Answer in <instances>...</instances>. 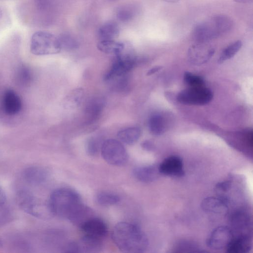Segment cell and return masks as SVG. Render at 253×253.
<instances>
[{"label":"cell","mask_w":253,"mask_h":253,"mask_svg":"<svg viewBox=\"0 0 253 253\" xmlns=\"http://www.w3.org/2000/svg\"><path fill=\"white\" fill-rule=\"evenodd\" d=\"M48 175L49 173L46 169L38 166L28 167L22 173L24 180L33 186H39L45 182Z\"/></svg>","instance_id":"obj_11"},{"label":"cell","mask_w":253,"mask_h":253,"mask_svg":"<svg viewBox=\"0 0 253 253\" xmlns=\"http://www.w3.org/2000/svg\"><path fill=\"white\" fill-rule=\"evenodd\" d=\"M231 186L230 181L226 180L222 181L217 183L215 188L218 193L220 194L221 195L219 197H221L224 193L228 191Z\"/></svg>","instance_id":"obj_29"},{"label":"cell","mask_w":253,"mask_h":253,"mask_svg":"<svg viewBox=\"0 0 253 253\" xmlns=\"http://www.w3.org/2000/svg\"><path fill=\"white\" fill-rule=\"evenodd\" d=\"M234 1L242 3H249L253 2V0H233Z\"/></svg>","instance_id":"obj_34"},{"label":"cell","mask_w":253,"mask_h":253,"mask_svg":"<svg viewBox=\"0 0 253 253\" xmlns=\"http://www.w3.org/2000/svg\"><path fill=\"white\" fill-rule=\"evenodd\" d=\"M125 43L115 40L100 41L97 45L100 51L116 56L119 55L124 50Z\"/></svg>","instance_id":"obj_20"},{"label":"cell","mask_w":253,"mask_h":253,"mask_svg":"<svg viewBox=\"0 0 253 253\" xmlns=\"http://www.w3.org/2000/svg\"><path fill=\"white\" fill-rule=\"evenodd\" d=\"M212 96L211 91L205 85L189 86L181 91L176 99L184 104L203 105L209 103Z\"/></svg>","instance_id":"obj_7"},{"label":"cell","mask_w":253,"mask_h":253,"mask_svg":"<svg viewBox=\"0 0 253 253\" xmlns=\"http://www.w3.org/2000/svg\"><path fill=\"white\" fill-rule=\"evenodd\" d=\"M120 29L114 22H108L102 25L98 32L100 41L115 40L119 36Z\"/></svg>","instance_id":"obj_21"},{"label":"cell","mask_w":253,"mask_h":253,"mask_svg":"<svg viewBox=\"0 0 253 253\" xmlns=\"http://www.w3.org/2000/svg\"><path fill=\"white\" fill-rule=\"evenodd\" d=\"M21 69V70L19 72L20 75V78L22 79L23 82H27L30 80V74L29 71L25 67H23Z\"/></svg>","instance_id":"obj_30"},{"label":"cell","mask_w":253,"mask_h":253,"mask_svg":"<svg viewBox=\"0 0 253 253\" xmlns=\"http://www.w3.org/2000/svg\"><path fill=\"white\" fill-rule=\"evenodd\" d=\"M61 47L67 49H73L78 46L77 42L72 37L69 35H64L59 38Z\"/></svg>","instance_id":"obj_28"},{"label":"cell","mask_w":253,"mask_h":253,"mask_svg":"<svg viewBox=\"0 0 253 253\" xmlns=\"http://www.w3.org/2000/svg\"><path fill=\"white\" fill-rule=\"evenodd\" d=\"M166 2L169 3H175L177 2L179 0H163Z\"/></svg>","instance_id":"obj_35"},{"label":"cell","mask_w":253,"mask_h":253,"mask_svg":"<svg viewBox=\"0 0 253 253\" xmlns=\"http://www.w3.org/2000/svg\"><path fill=\"white\" fill-rule=\"evenodd\" d=\"M2 242H1V241L0 239V247L2 246Z\"/></svg>","instance_id":"obj_36"},{"label":"cell","mask_w":253,"mask_h":253,"mask_svg":"<svg viewBox=\"0 0 253 253\" xmlns=\"http://www.w3.org/2000/svg\"><path fill=\"white\" fill-rule=\"evenodd\" d=\"M234 237L231 229L220 226L214 228L206 240L207 246L213 250L226 249Z\"/></svg>","instance_id":"obj_8"},{"label":"cell","mask_w":253,"mask_h":253,"mask_svg":"<svg viewBox=\"0 0 253 253\" xmlns=\"http://www.w3.org/2000/svg\"><path fill=\"white\" fill-rule=\"evenodd\" d=\"M84 234L102 239L108 231L107 225L102 219L92 216L80 227Z\"/></svg>","instance_id":"obj_12"},{"label":"cell","mask_w":253,"mask_h":253,"mask_svg":"<svg viewBox=\"0 0 253 253\" xmlns=\"http://www.w3.org/2000/svg\"><path fill=\"white\" fill-rule=\"evenodd\" d=\"M228 201L221 197H209L201 202V208L205 212L212 213H225L228 211Z\"/></svg>","instance_id":"obj_14"},{"label":"cell","mask_w":253,"mask_h":253,"mask_svg":"<svg viewBox=\"0 0 253 253\" xmlns=\"http://www.w3.org/2000/svg\"><path fill=\"white\" fill-rule=\"evenodd\" d=\"M214 52V48L207 42H197L189 47L188 59L191 64L201 65L207 62Z\"/></svg>","instance_id":"obj_9"},{"label":"cell","mask_w":253,"mask_h":253,"mask_svg":"<svg viewBox=\"0 0 253 253\" xmlns=\"http://www.w3.org/2000/svg\"><path fill=\"white\" fill-rule=\"evenodd\" d=\"M252 245V240L249 236L241 234L233 237L226 250L229 253H245L250 251Z\"/></svg>","instance_id":"obj_18"},{"label":"cell","mask_w":253,"mask_h":253,"mask_svg":"<svg viewBox=\"0 0 253 253\" xmlns=\"http://www.w3.org/2000/svg\"><path fill=\"white\" fill-rule=\"evenodd\" d=\"M96 201L100 205L103 206H112L117 204L120 200V197L114 193L102 192L97 194Z\"/></svg>","instance_id":"obj_24"},{"label":"cell","mask_w":253,"mask_h":253,"mask_svg":"<svg viewBox=\"0 0 253 253\" xmlns=\"http://www.w3.org/2000/svg\"><path fill=\"white\" fill-rule=\"evenodd\" d=\"M13 217V213L9 208L5 204L0 206V226L11 221Z\"/></svg>","instance_id":"obj_26"},{"label":"cell","mask_w":253,"mask_h":253,"mask_svg":"<svg viewBox=\"0 0 253 253\" xmlns=\"http://www.w3.org/2000/svg\"><path fill=\"white\" fill-rule=\"evenodd\" d=\"M62 49L58 37L47 32L38 31L32 36L30 42L31 52L36 55L57 54Z\"/></svg>","instance_id":"obj_5"},{"label":"cell","mask_w":253,"mask_h":253,"mask_svg":"<svg viewBox=\"0 0 253 253\" xmlns=\"http://www.w3.org/2000/svg\"><path fill=\"white\" fill-rule=\"evenodd\" d=\"M162 68V67L161 66H156V67H153L148 71V72L147 73V76L151 75L157 72L158 71L160 70Z\"/></svg>","instance_id":"obj_33"},{"label":"cell","mask_w":253,"mask_h":253,"mask_svg":"<svg viewBox=\"0 0 253 253\" xmlns=\"http://www.w3.org/2000/svg\"><path fill=\"white\" fill-rule=\"evenodd\" d=\"M6 195L3 189L0 187V206L5 204Z\"/></svg>","instance_id":"obj_32"},{"label":"cell","mask_w":253,"mask_h":253,"mask_svg":"<svg viewBox=\"0 0 253 253\" xmlns=\"http://www.w3.org/2000/svg\"><path fill=\"white\" fill-rule=\"evenodd\" d=\"M141 135V130L136 126L127 127L119 131L117 136L122 143L132 145L136 142Z\"/></svg>","instance_id":"obj_22"},{"label":"cell","mask_w":253,"mask_h":253,"mask_svg":"<svg viewBox=\"0 0 253 253\" xmlns=\"http://www.w3.org/2000/svg\"><path fill=\"white\" fill-rule=\"evenodd\" d=\"M3 107L4 112L9 115L17 114L22 107L19 96L12 90H6L3 97Z\"/></svg>","instance_id":"obj_17"},{"label":"cell","mask_w":253,"mask_h":253,"mask_svg":"<svg viewBox=\"0 0 253 253\" xmlns=\"http://www.w3.org/2000/svg\"><path fill=\"white\" fill-rule=\"evenodd\" d=\"M184 81L189 86L204 85V81L201 77L190 72H186L184 73Z\"/></svg>","instance_id":"obj_25"},{"label":"cell","mask_w":253,"mask_h":253,"mask_svg":"<svg viewBox=\"0 0 253 253\" xmlns=\"http://www.w3.org/2000/svg\"><path fill=\"white\" fill-rule=\"evenodd\" d=\"M102 239L84 234L79 241L73 242L75 253H98L102 248Z\"/></svg>","instance_id":"obj_13"},{"label":"cell","mask_w":253,"mask_h":253,"mask_svg":"<svg viewBox=\"0 0 253 253\" xmlns=\"http://www.w3.org/2000/svg\"><path fill=\"white\" fill-rule=\"evenodd\" d=\"M233 25L229 17L214 15L197 24L193 29L192 37L197 42H207L229 32Z\"/></svg>","instance_id":"obj_3"},{"label":"cell","mask_w":253,"mask_h":253,"mask_svg":"<svg viewBox=\"0 0 253 253\" xmlns=\"http://www.w3.org/2000/svg\"><path fill=\"white\" fill-rule=\"evenodd\" d=\"M161 174L172 177H180L184 175L183 164L179 156L172 155L166 158L159 165Z\"/></svg>","instance_id":"obj_10"},{"label":"cell","mask_w":253,"mask_h":253,"mask_svg":"<svg viewBox=\"0 0 253 253\" xmlns=\"http://www.w3.org/2000/svg\"><path fill=\"white\" fill-rule=\"evenodd\" d=\"M84 95V90L82 87L72 90L63 100L64 108L69 110L78 108L83 103Z\"/></svg>","instance_id":"obj_19"},{"label":"cell","mask_w":253,"mask_h":253,"mask_svg":"<svg viewBox=\"0 0 253 253\" xmlns=\"http://www.w3.org/2000/svg\"><path fill=\"white\" fill-rule=\"evenodd\" d=\"M242 45L241 41H236L227 47H226L221 52L218 62L222 63L224 61L232 58L240 49Z\"/></svg>","instance_id":"obj_23"},{"label":"cell","mask_w":253,"mask_h":253,"mask_svg":"<svg viewBox=\"0 0 253 253\" xmlns=\"http://www.w3.org/2000/svg\"><path fill=\"white\" fill-rule=\"evenodd\" d=\"M53 215L70 220L80 226L92 216V211L84 205L79 194L68 188L54 190L48 201Z\"/></svg>","instance_id":"obj_1"},{"label":"cell","mask_w":253,"mask_h":253,"mask_svg":"<svg viewBox=\"0 0 253 253\" xmlns=\"http://www.w3.org/2000/svg\"><path fill=\"white\" fill-rule=\"evenodd\" d=\"M16 200L22 210L33 216L47 219L53 216L48 202L39 199L28 190L23 189L19 190L16 193Z\"/></svg>","instance_id":"obj_4"},{"label":"cell","mask_w":253,"mask_h":253,"mask_svg":"<svg viewBox=\"0 0 253 253\" xmlns=\"http://www.w3.org/2000/svg\"><path fill=\"white\" fill-rule=\"evenodd\" d=\"M112 238L116 246L124 253H143L148 246L145 233L139 226L129 222L117 224L112 231Z\"/></svg>","instance_id":"obj_2"},{"label":"cell","mask_w":253,"mask_h":253,"mask_svg":"<svg viewBox=\"0 0 253 253\" xmlns=\"http://www.w3.org/2000/svg\"><path fill=\"white\" fill-rule=\"evenodd\" d=\"M169 117L168 114L161 113L152 115L148 121L150 132L156 136L163 134L169 126Z\"/></svg>","instance_id":"obj_15"},{"label":"cell","mask_w":253,"mask_h":253,"mask_svg":"<svg viewBox=\"0 0 253 253\" xmlns=\"http://www.w3.org/2000/svg\"><path fill=\"white\" fill-rule=\"evenodd\" d=\"M133 174L140 181L150 182L156 180L161 173L159 165L153 164L135 168L133 170Z\"/></svg>","instance_id":"obj_16"},{"label":"cell","mask_w":253,"mask_h":253,"mask_svg":"<svg viewBox=\"0 0 253 253\" xmlns=\"http://www.w3.org/2000/svg\"><path fill=\"white\" fill-rule=\"evenodd\" d=\"M142 147L147 151L152 150L153 149V144L149 141L146 140L141 144Z\"/></svg>","instance_id":"obj_31"},{"label":"cell","mask_w":253,"mask_h":253,"mask_svg":"<svg viewBox=\"0 0 253 253\" xmlns=\"http://www.w3.org/2000/svg\"><path fill=\"white\" fill-rule=\"evenodd\" d=\"M101 145H100L99 141L95 138H89L86 144V150L87 153L91 156L96 155L99 149H101Z\"/></svg>","instance_id":"obj_27"},{"label":"cell","mask_w":253,"mask_h":253,"mask_svg":"<svg viewBox=\"0 0 253 253\" xmlns=\"http://www.w3.org/2000/svg\"><path fill=\"white\" fill-rule=\"evenodd\" d=\"M100 151L104 160L111 165L121 166L127 161V151L119 140L106 139L102 143Z\"/></svg>","instance_id":"obj_6"}]
</instances>
